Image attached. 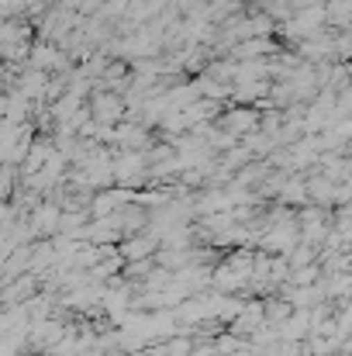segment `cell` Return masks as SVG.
Returning <instances> with one entry per match:
<instances>
[{
    "instance_id": "obj_1",
    "label": "cell",
    "mask_w": 352,
    "mask_h": 356,
    "mask_svg": "<svg viewBox=\"0 0 352 356\" xmlns=\"http://www.w3.org/2000/svg\"><path fill=\"white\" fill-rule=\"evenodd\" d=\"M87 115L90 121L104 124V128H115L121 121L128 118V108H124V97L121 94H111V90H97L87 104Z\"/></svg>"
},
{
    "instance_id": "obj_2",
    "label": "cell",
    "mask_w": 352,
    "mask_h": 356,
    "mask_svg": "<svg viewBox=\"0 0 352 356\" xmlns=\"http://www.w3.org/2000/svg\"><path fill=\"white\" fill-rule=\"evenodd\" d=\"M259 128V115L252 111V108H238V111H228L225 118H221V131H228L238 138V131L242 135H252Z\"/></svg>"
},
{
    "instance_id": "obj_3",
    "label": "cell",
    "mask_w": 352,
    "mask_h": 356,
    "mask_svg": "<svg viewBox=\"0 0 352 356\" xmlns=\"http://www.w3.org/2000/svg\"><path fill=\"white\" fill-rule=\"evenodd\" d=\"M35 229L38 232H56L59 229V208L56 204H42L35 211Z\"/></svg>"
},
{
    "instance_id": "obj_4",
    "label": "cell",
    "mask_w": 352,
    "mask_h": 356,
    "mask_svg": "<svg viewBox=\"0 0 352 356\" xmlns=\"http://www.w3.org/2000/svg\"><path fill=\"white\" fill-rule=\"evenodd\" d=\"M152 249H156V238L149 236V238H135V242H128L124 252H128V259H142V256L152 252Z\"/></svg>"
}]
</instances>
